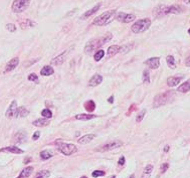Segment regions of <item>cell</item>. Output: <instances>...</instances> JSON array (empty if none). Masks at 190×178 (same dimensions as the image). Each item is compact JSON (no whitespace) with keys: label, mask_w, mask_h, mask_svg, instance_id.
I'll list each match as a JSON object with an SVG mask.
<instances>
[{"label":"cell","mask_w":190,"mask_h":178,"mask_svg":"<svg viewBox=\"0 0 190 178\" xmlns=\"http://www.w3.org/2000/svg\"><path fill=\"white\" fill-rule=\"evenodd\" d=\"M112 38H113V35H112L111 33H107V34L102 37H99V38H96V39H92L91 41H88V43L86 44V46H84V52H86V54H91L93 50L100 48L101 46L104 45L105 43L109 42Z\"/></svg>","instance_id":"1"},{"label":"cell","mask_w":190,"mask_h":178,"mask_svg":"<svg viewBox=\"0 0 190 178\" xmlns=\"http://www.w3.org/2000/svg\"><path fill=\"white\" fill-rule=\"evenodd\" d=\"M116 10H109L106 11L103 14L99 15L98 17H96L93 21V24L97 25V26H103V25H107L113 20L114 16H115Z\"/></svg>","instance_id":"2"},{"label":"cell","mask_w":190,"mask_h":178,"mask_svg":"<svg viewBox=\"0 0 190 178\" xmlns=\"http://www.w3.org/2000/svg\"><path fill=\"white\" fill-rule=\"evenodd\" d=\"M183 11V8L179 5H172V6H164L161 5L155 9V13L158 16L167 15V14H179Z\"/></svg>","instance_id":"3"},{"label":"cell","mask_w":190,"mask_h":178,"mask_svg":"<svg viewBox=\"0 0 190 178\" xmlns=\"http://www.w3.org/2000/svg\"><path fill=\"white\" fill-rule=\"evenodd\" d=\"M150 25H151V19L150 18L139 19L132 25V31L134 33H142L149 28Z\"/></svg>","instance_id":"4"},{"label":"cell","mask_w":190,"mask_h":178,"mask_svg":"<svg viewBox=\"0 0 190 178\" xmlns=\"http://www.w3.org/2000/svg\"><path fill=\"white\" fill-rule=\"evenodd\" d=\"M171 96H172V93L171 92H166V93H163V94L157 95V96L154 98V102H153L154 108H158L163 105H166L169 102V99L171 98Z\"/></svg>","instance_id":"5"},{"label":"cell","mask_w":190,"mask_h":178,"mask_svg":"<svg viewBox=\"0 0 190 178\" xmlns=\"http://www.w3.org/2000/svg\"><path fill=\"white\" fill-rule=\"evenodd\" d=\"M30 0H14L11 5V9L15 13L23 12L29 6Z\"/></svg>","instance_id":"6"},{"label":"cell","mask_w":190,"mask_h":178,"mask_svg":"<svg viewBox=\"0 0 190 178\" xmlns=\"http://www.w3.org/2000/svg\"><path fill=\"white\" fill-rule=\"evenodd\" d=\"M58 151L62 153L63 155H73V153L78 151V148L73 144H67V143H60L58 144Z\"/></svg>","instance_id":"7"},{"label":"cell","mask_w":190,"mask_h":178,"mask_svg":"<svg viewBox=\"0 0 190 178\" xmlns=\"http://www.w3.org/2000/svg\"><path fill=\"white\" fill-rule=\"evenodd\" d=\"M123 146V142L120 141V140H114V141L110 142V143H107L105 145L101 146L100 148L97 149L98 152H108L111 151V150L117 149V148H120Z\"/></svg>","instance_id":"8"},{"label":"cell","mask_w":190,"mask_h":178,"mask_svg":"<svg viewBox=\"0 0 190 178\" xmlns=\"http://www.w3.org/2000/svg\"><path fill=\"white\" fill-rule=\"evenodd\" d=\"M117 19L124 23H130L136 19V16H135V14H127L123 13V12H120L117 15Z\"/></svg>","instance_id":"9"},{"label":"cell","mask_w":190,"mask_h":178,"mask_svg":"<svg viewBox=\"0 0 190 178\" xmlns=\"http://www.w3.org/2000/svg\"><path fill=\"white\" fill-rule=\"evenodd\" d=\"M17 102L16 101H12L11 104H10L9 108L6 111L5 115L7 118H14L16 117V112H17Z\"/></svg>","instance_id":"10"},{"label":"cell","mask_w":190,"mask_h":178,"mask_svg":"<svg viewBox=\"0 0 190 178\" xmlns=\"http://www.w3.org/2000/svg\"><path fill=\"white\" fill-rule=\"evenodd\" d=\"M144 63L146 65L150 67L152 69H157L160 65V58H148L147 60L144 61Z\"/></svg>","instance_id":"11"},{"label":"cell","mask_w":190,"mask_h":178,"mask_svg":"<svg viewBox=\"0 0 190 178\" xmlns=\"http://www.w3.org/2000/svg\"><path fill=\"white\" fill-rule=\"evenodd\" d=\"M26 139H27L26 133H25L24 131H19V132H17L15 135H14L13 142L16 144H21V143H23V142L26 141Z\"/></svg>","instance_id":"12"},{"label":"cell","mask_w":190,"mask_h":178,"mask_svg":"<svg viewBox=\"0 0 190 178\" xmlns=\"http://www.w3.org/2000/svg\"><path fill=\"white\" fill-rule=\"evenodd\" d=\"M19 63V58H12L11 60H9L6 65V67H5V73H9V71H13L16 67L18 65Z\"/></svg>","instance_id":"13"},{"label":"cell","mask_w":190,"mask_h":178,"mask_svg":"<svg viewBox=\"0 0 190 178\" xmlns=\"http://www.w3.org/2000/svg\"><path fill=\"white\" fill-rule=\"evenodd\" d=\"M0 152H9V153H13V154H22L24 153L22 149L16 147V146H9V147H5L0 149Z\"/></svg>","instance_id":"14"},{"label":"cell","mask_w":190,"mask_h":178,"mask_svg":"<svg viewBox=\"0 0 190 178\" xmlns=\"http://www.w3.org/2000/svg\"><path fill=\"white\" fill-rule=\"evenodd\" d=\"M67 50L65 52H63V54H60L58 56H56V58H54V59L51 60V65H62L63 63H64V60H65V58H67Z\"/></svg>","instance_id":"15"},{"label":"cell","mask_w":190,"mask_h":178,"mask_svg":"<svg viewBox=\"0 0 190 178\" xmlns=\"http://www.w3.org/2000/svg\"><path fill=\"white\" fill-rule=\"evenodd\" d=\"M103 82V77L101 75H95L92 79L88 80V86L90 87H97Z\"/></svg>","instance_id":"16"},{"label":"cell","mask_w":190,"mask_h":178,"mask_svg":"<svg viewBox=\"0 0 190 178\" xmlns=\"http://www.w3.org/2000/svg\"><path fill=\"white\" fill-rule=\"evenodd\" d=\"M100 7H101V3H98L96 6H94L92 9H90V10H88L86 12H84L83 15H82L81 18H82V19H86V18H88L90 16H92L93 14L96 13V12L98 11L99 9H100Z\"/></svg>","instance_id":"17"},{"label":"cell","mask_w":190,"mask_h":178,"mask_svg":"<svg viewBox=\"0 0 190 178\" xmlns=\"http://www.w3.org/2000/svg\"><path fill=\"white\" fill-rule=\"evenodd\" d=\"M32 172H33V167L32 166L25 167V168L20 172V174L17 176V178H28L31 175V173Z\"/></svg>","instance_id":"18"},{"label":"cell","mask_w":190,"mask_h":178,"mask_svg":"<svg viewBox=\"0 0 190 178\" xmlns=\"http://www.w3.org/2000/svg\"><path fill=\"white\" fill-rule=\"evenodd\" d=\"M181 80H182V77H170L167 80V85L171 88H173V87L177 86L181 82Z\"/></svg>","instance_id":"19"},{"label":"cell","mask_w":190,"mask_h":178,"mask_svg":"<svg viewBox=\"0 0 190 178\" xmlns=\"http://www.w3.org/2000/svg\"><path fill=\"white\" fill-rule=\"evenodd\" d=\"M54 69H52L51 67H49V65H44L40 71V75L43 76V77L51 76V75H54Z\"/></svg>","instance_id":"20"},{"label":"cell","mask_w":190,"mask_h":178,"mask_svg":"<svg viewBox=\"0 0 190 178\" xmlns=\"http://www.w3.org/2000/svg\"><path fill=\"white\" fill-rule=\"evenodd\" d=\"M95 138V135L94 134H88V135H84V137H82V138H80L78 140V142H79L80 144H82V145H84V144H88L90 143L91 141H92L93 139Z\"/></svg>","instance_id":"21"},{"label":"cell","mask_w":190,"mask_h":178,"mask_svg":"<svg viewBox=\"0 0 190 178\" xmlns=\"http://www.w3.org/2000/svg\"><path fill=\"white\" fill-rule=\"evenodd\" d=\"M121 50V46L119 45H112L108 48V56H114L115 54H119Z\"/></svg>","instance_id":"22"},{"label":"cell","mask_w":190,"mask_h":178,"mask_svg":"<svg viewBox=\"0 0 190 178\" xmlns=\"http://www.w3.org/2000/svg\"><path fill=\"white\" fill-rule=\"evenodd\" d=\"M177 91L180 93H187L190 91V80H186L185 82H183L182 85H180V86L178 87V89H177Z\"/></svg>","instance_id":"23"},{"label":"cell","mask_w":190,"mask_h":178,"mask_svg":"<svg viewBox=\"0 0 190 178\" xmlns=\"http://www.w3.org/2000/svg\"><path fill=\"white\" fill-rule=\"evenodd\" d=\"M33 126L35 127H44V126H47L49 124L48 120L46 118H43V119H37V120L33 121Z\"/></svg>","instance_id":"24"},{"label":"cell","mask_w":190,"mask_h":178,"mask_svg":"<svg viewBox=\"0 0 190 178\" xmlns=\"http://www.w3.org/2000/svg\"><path fill=\"white\" fill-rule=\"evenodd\" d=\"M28 114H29V111L25 107H18L17 108V112H16V117L15 118L26 117Z\"/></svg>","instance_id":"25"},{"label":"cell","mask_w":190,"mask_h":178,"mask_svg":"<svg viewBox=\"0 0 190 178\" xmlns=\"http://www.w3.org/2000/svg\"><path fill=\"white\" fill-rule=\"evenodd\" d=\"M95 117H96V115H93V114H80V115L75 116V119L81 121H88L91 119H94Z\"/></svg>","instance_id":"26"},{"label":"cell","mask_w":190,"mask_h":178,"mask_svg":"<svg viewBox=\"0 0 190 178\" xmlns=\"http://www.w3.org/2000/svg\"><path fill=\"white\" fill-rule=\"evenodd\" d=\"M52 156H54V153L50 150H43L40 152V158L42 160H47V159L51 158Z\"/></svg>","instance_id":"27"},{"label":"cell","mask_w":190,"mask_h":178,"mask_svg":"<svg viewBox=\"0 0 190 178\" xmlns=\"http://www.w3.org/2000/svg\"><path fill=\"white\" fill-rule=\"evenodd\" d=\"M35 23L30 19H24L23 21H20V27L21 28H27V27H32Z\"/></svg>","instance_id":"28"},{"label":"cell","mask_w":190,"mask_h":178,"mask_svg":"<svg viewBox=\"0 0 190 178\" xmlns=\"http://www.w3.org/2000/svg\"><path fill=\"white\" fill-rule=\"evenodd\" d=\"M166 61H167L168 67H170V69H175V67H176V65H175V58H173L172 56H168L167 58H166Z\"/></svg>","instance_id":"29"},{"label":"cell","mask_w":190,"mask_h":178,"mask_svg":"<svg viewBox=\"0 0 190 178\" xmlns=\"http://www.w3.org/2000/svg\"><path fill=\"white\" fill-rule=\"evenodd\" d=\"M50 176V172L48 170H41L36 174L35 178H48Z\"/></svg>","instance_id":"30"},{"label":"cell","mask_w":190,"mask_h":178,"mask_svg":"<svg viewBox=\"0 0 190 178\" xmlns=\"http://www.w3.org/2000/svg\"><path fill=\"white\" fill-rule=\"evenodd\" d=\"M84 106H86L84 108H86L88 112H93L95 109H96V104H95L93 101H88V103H86V105Z\"/></svg>","instance_id":"31"},{"label":"cell","mask_w":190,"mask_h":178,"mask_svg":"<svg viewBox=\"0 0 190 178\" xmlns=\"http://www.w3.org/2000/svg\"><path fill=\"white\" fill-rule=\"evenodd\" d=\"M104 54H105L104 50H103V49H99L98 52L95 54V60H96V61H100L101 59L104 58Z\"/></svg>","instance_id":"32"},{"label":"cell","mask_w":190,"mask_h":178,"mask_svg":"<svg viewBox=\"0 0 190 178\" xmlns=\"http://www.w3.org/2000/svg\"><path fill=\"white\" fill-rule=\"evenodd\" d=\"M41 115L43 118H46V119H50L52 117V113L49 109H44L41 111Z\"/></svg>","instance_id":"33"},{"label":"cell","mask_w":190,"mask_h":178,"mask_svg":"<svg viewBox=\"0 0 190 178\" xmlns=\"http://www.w3.org/2000/svg\"><path fill=\"white\" fill-rule=\"evenodd\" d=\"M143 82H146V84H149L150 82V74L148 69H145L143 71Z\"/></svg>","instance_id":"34"},{"label":"cell","mask_w":190,"mask_h":178,"mask_svg":"<svg viewBox=\"0 0 190 178\" xmlns=\"http://www.w3.org/2000/svg\"><path fill=\"white\" fill-rule=\"evenodd\" d=\"M133 47V44L131 43V44H126V45H123V46H121V50H120V52L121 54H126V52H130L131 50V48Z\"/></svg>","instance_id":"35"},{"label":"cell","mask_w":190,"mask_h":178,"mask_svg":"<svg viewBox=\"0 0 190 178\" xmlns=\"http://www.w3.org/2000/svg\"><path fill=\"white\" fill-rule=\"evenodd\" d=\"M145 114H146V110H142V111H141L140 113L138 114V116L136 117V122H137V123H140L141 121H142L143 119H144Z\"/></svg>","instance_id":"36"},{"label":"cell","mask_w":190,"mask_h":178,"mask_svg":"<svg viewBox=\"0 0 190 178\" xmlns=\"http://www.w3.org/2000/svg\"><path fill=\"white\" fill-rule=\"evenodd\" d=\"M152 170H153V165L148 164L147 166L145 167V169H144V175H147V176H149V175L152 173Z\"/></svg>","instance_id":"37"},{"label":"cell","mask_w":190,"mask_h":178,"mask_svg":"<svg viewBox=\"0 0 190 178\" xmlns=\"http://www.w3.org/2000/svg\"><path fill=\"white\" fill-rule=\"evenodd\" d=\"M105 175V171H102V170H96L92 173V176L93 177H100V176H104Z\"/></svg>","instance_id":"38"},{"label":"cell","mask_w":190,"mask_h":178,"mask_svg":"<svg viewBox=\"0 0 190 178\" xmlns=\"http://www.w3.org/2000/svg\"><path fill=\"white\" fill-rule=\"evenodd\" d=\"M28 80H30V82H38V77H37V75H35V74H30V75L28 76Z\"/></svg>","instance_id":"39"},{"label":"cell","mask_w":190,"mask_h":178,"mask_svg":"<svg viewBox=\"0 0 190 178\" xmlns=\"http://www.w3.org/2000/svg\"><path fill=\"white\" fill-rule=\"evenodd\" d=\"M6 28H7V30H9L10 32H14V31L16 30V26L14 24H12V23H8V24L6 25Z\"/></svg>","instance_id":"40"},{"label":"cell","mask_w":190,"mask_h":178,"mask_svg":"<svg viewBox=\"0 0 190 178\" xmlns=\"http://www.w3.org/2000/svg\"><path fill=\"white\" fill-rule=\"evenodd\" d=\"M168 168H169V164H168V163H164V164H162V166H161V172H162V173H165L166 171H167Z\"/></svg>","instance_id":"41"},{"label":"cell","mask_w":190,"mask_h":178,"mask_svg":"<svg viewBox=\"0 0 190 178\" xmlns=\"http://www.w3.org/2000/svg\"><path fill=\"white\" fill-rule=\"evenodd\" d=\"M39 136H40V132H39V131H36V132H35L34 134H33L32 139L34 140V141H36V140L39 138Z\"/></svg>","instance_id":"42"},{"label":"cell","mask_w":190,"mask_h":178,"mask_svg":"<svg viewBox=\"0 0 190 178\" xmlns=\"http://www.w3.org/2000/svg\"><path fill=\"white\" fill-rule=\"evenodd\" d=\"M124 164H125V157H124V156H122V157L120 158V160H119V165L123 166Z\"/></svg>","instance_id":"43"},{"label":"cell","mask_w":190,"mask_h":178,"mask_svg":"<svg viewBox=\"0 0 190 178\" xmlns=\"http://www.w3.org/2000/svg\"><path fill=\"white\" fill-rule=\"evenodd\" d=\"M185 65L186 67H190V56L186 58V60H185Z\"/></svg>","instance_id":"44"},{"label":"cell","mask_w":190,"mask_h":178,"mask_svg":"<svg viewBox=\"0 0 190 178\" xmlns=\"http://www.w3.org/2000/svg\"><path fill=\"white\" fill-rule=\"evenodd\" d=\"M108 101H109V103H113V102H114V97H110Z\"/></svg>","instance_id":"45"},{"label":"cell","mask_w":190,"mask_h":178,"mask_svg":"<svg viewBox=\"0 0 190 178\" xmlns=\"http://www.w3.org/2000/svg\"><path fill=\"white\" fill-rule=\"evenodd\" d=\"M168 151H169V146L166 145L165 148H164V152H168Z\"/></svg>","instance_id":"46"},{"label":"cell","mask_w":190,"mask_h":178,"mask_svg":"<svg viewBox=\"0 0 190 178\" xmlns=\"http://www.w3.org/2000/svg\"><path fill=\"white\" fill-rule=\"evenodd\" d=\"M184 2H185L186 4H189V3H190V0H184Z\"/></svg>","instance_id":"47"},{"label":"cell","mask_w":190,"mask_h":178,"mask_svg":"<svg viewBox=\"0 0 190 178\" xmlns=\"http://www.w3.org/2000/svg\"><path fill=\"white\" fill-rule=\"evenodd\" d=\"M129 178H135V176H134V174H132V175H131V176H130V177H129Z\"/></svg>","instance_id":"48"},{"label":"cell","mask_w":190,"mask_h":178,"mask_svg":"<svg viewBox=\"0 0 190 178\" xmlns=\"http://www.w3.org/2000/svg\"><path fill=\"white\" fill-rule=\"evenodd\" d=\"M81 178H88V177H86V176H82Z\"/></svg>","instance_id":"49"},{"label":"cell","mask_w":190,"mask_h":178,"mask_svg":"<svg viewBox=\"0 0 190 178\" xmlns=\"http://www.w3.org/2000/svg\"><path fill=\"white\" fill-rule=\"evenodd\" d=\"M188 33H189V34H190V28L188 29Z\"/></svg>","instance_id":"50"},{"label":"cell","mask_w":190,"mask_h":178,"mask_svg":"<svg viewBox=\"0 0 190 178\" xmlns=\"http://www.w3.org/2000/svg\"><path fill=\"white\" fill-rule=\"evenodd\" d=\"M112 178H116V176H113V177H112Z\"/></svg>","instance_id":"51"}]
</instances>
